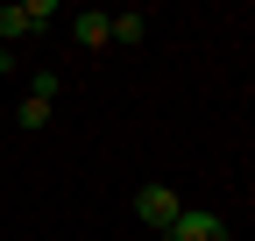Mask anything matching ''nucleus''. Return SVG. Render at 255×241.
Returning a JSON list of instances; mask_svg holds the SVG:
<instances>
[{"label":"nucleus","mask_w":255,"mask_h":241,"mask_svg":"<svg viewBox=\"0 0 255 241\" xmlns=\"http://www.w3.org/2000/svg\"><path fill=\"white\" fill-rule=\"evenodd\" d=\"M50 14H57V0H21V7L7 0V7H0V50H7V43H21V36H36Z\"/></svg>","instance_id":"obj_1"},{"label":"nucleus","mask_w":255,"mask_h":241,"mask_svg":"<svg viewBox=\"0 0 255 241\" xmlns=\"http://www.w3.org/2000/svg\"><path fill=\"white\" fill-rule=\"evenodd\" d=\"M177 213H184V199H177L170 185H142V192H135V220H142V227L170 234V220H177Z\"/></svg>","instance_id":"obj_2"},{"label":"nucleus","mask_w":255,"mask_h":241,"mask_svg":"<svg viewBox=\"0 0 255 241\" xmlns=\"http://www.w3.org/2000/svg\"><path fill=\"white\" fill-rule=\"evenodd\" d=\"M170 241H227V220L206 213V206H184V213L170 220Z\"/></svg>","instance_id":"obj_3"},{"label":"nucleus","mask_w":255,"mask_h":241,"mask_svg":"<svg viewBox=\"0 0 255 241\" xmlns=\"http://www.w3.org/2000/svg\"><path fill=\"white\" fill-rule=\"evenodd\" d=\"M71 43L107 50V7H78V14H71Z\"/></svg>","instance_id":"obj_4"},{"label":"nucleus","mask_w":255,"mask_h":241,"mask_svg":"<svg viewBox=\"0 0 255 241\" xmlns=\"http://www.w3.org/2000/svg\"><path fill=\"white\" fill-rule=\"evenodd\" d=\"M149 36V14H135V7H128V14H107V43H121V50H135Z\"/></svg>","instance_id":"obj_5"},{"label":"nucleus","mask_w":255,"mask_h":241,"mask_svg":"<svg viewBox=\"0 0 255 241\" xmlns=\"http://www.w3.org/2000/svg\"><path fill=\"white\" fill-rule=\"evenodd\" d=\"M57 93H64V71H28V100L57 107Z\"/></svg>","instance_id":"obj_6"},{"label":"nucleus","mask_w":255,"mask_h":241,"mask_svg":"<svg viewBox=\"0 0 255 241\" xmlns=\"http://www.w3.org/2000/svg\"><path fill=\"white\" fill-rule=\"evenodd\" d=\"M14 120L36 135V128H50V107H43V100H21V107H14Z\"/></svg>","instance_id":"obj_7"},{"label":"nucleus","mask_w":255,"mask_h":241,"mask_svg":"<svg viewBox=\"0 0 255 241\" xmlns=\"http://www.w3.org/2000/svg\"><path fill=\"white\" fill-rule=\"evenodd\" d=\"M0 78H14V57H7V50H0Z\"/></svg>","instance_id":"obj_8"}]
</instances>
